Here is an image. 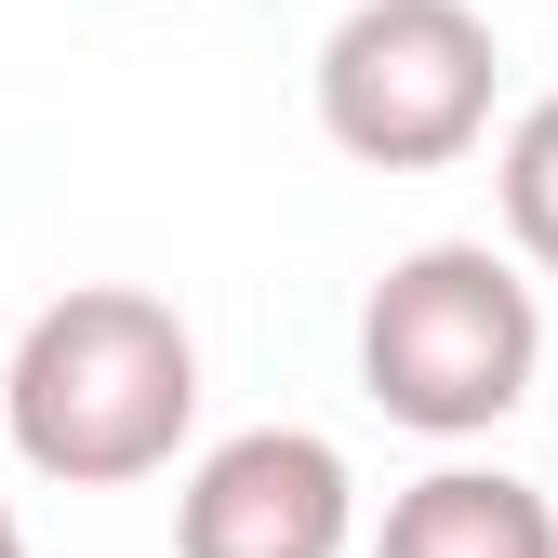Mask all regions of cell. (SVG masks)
<instances>
[{
  "label": "cell",
  "instance_id": "cell-1",
  "mask_svg": "<svg viewBox=\"0 0 558 558\" xmlns=\"http://www.w3.org/2000/svg\"><path fill=\"white\" fill-rule=\"evenodd\" d=\"M199 426V332L147 279H66L0 360V439L53 493H133Z\"/></svg>",
  "mask_w": 558,
  "mask_h": 558
},
{
  "label": "cell",
  "instance_id": "cell-2",
  "mask_svg": "<svg viewBox=\"0 0 558 558\" xmlns=\"http://www.w3.org/2000/svg\"><path fill=\"white\" fill-rule=\"evenodd\" d=\"M545 373V293L506 240H412L360 293V386L412 439H493Z\"/></svg>",
  "mask_w": 558,
  "mask_h": 558
},
{
  "label": "cell",
  "instance_id": "cell-3",
  "mask_svg": "<svg viewBox=\"0 0 558 558\" xmlns=\"http://www.w3.org/2000/svg\"><path fill=\"white\" fill-rule=\"evenodd\" d=\"M319 133L360 173H452L506 94V40L478 0H345L319 27Z\"/></svg>",
  "mask_w": 558,
  "mask_h": 558
},
{
  "label": "cell",
  "instance_id": "cell-4",
  "mask_svg": "<svg viewBox=\"0 0 558 558\" xmlns=\"http://www.w3.org/2000/svg\"><path fill=\"white\" fill-rule=\"evenodd\" d=\"M360 478L319 426H240L173 478V558H345Z\"/></svg>",
  "mask_w": 558,
  "mask_h": 558
},
{
  "label": "cell",
  "instance_id": "cell-5",
  "mask_svg": "<svg viewBox=\"0 0 558 558\" xmlns=\"http://www.w3.org/2000/svg\"><path fill=\"white\" fill-rule=\"evenodd\" d=\"M373 558H558V506L506 465H426L412 493H386Z\"/></svg>",
  "mask_w": 558,
  "mask_h": 558
},
{
  "label": "cell",
  "instance_id": "cell-6",
  "mask_svg": "<svg viewBox=\"0 0 558 558\" xmlns=\"http://www.w3.org/2000/svg\"><path fill=\"white\" fill-rule=\"evenodd\" d=\"M493 199H506V253L558 279V94H532L506 120V160H493Z\"/></svg>",
  "mask_w": 558,
  "mask_h": 558
},
{
  "label": "cell",
  "instance_id": "cell-7",
  "mask_svg": "<svg viewBox=\"0 0 558 558\" xmlns=\"http://www.w3.org/2000/svg\"><path fill=\"white\" fill-rule=\"evenodd\" d=\"M0 558H27V519H14V506H0Z\"/></svg>",
  "mask_w": 558,
  "mask_h": 558
}]
</instances>
